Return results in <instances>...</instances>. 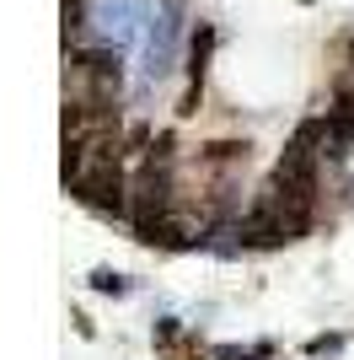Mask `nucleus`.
I'll use <instances>...</instances> for the list:
<instances>
[{"instance_id":"obj_1","label":"nucleus","mask_w":354,"mask_h":360,"mask_svg":"<svg viewBox=\"0 0 354 360\" xmlns=\"http://www.w3.org/2000/svg\"><path fill=\"white\" fill-rule=\"evenodd\" d=\"M166 210H172V135L156 140V146L140 156L134 178H129V226H134V237L145 242L150 231L166 221Z\"/></svg>"},{"instance_id":"obj_2","label":"nucleus","mask_w":354,"mask_h":360,"mask_svg":"<svg viewBox=\"0 0 354 360\" xmlns=\"http://www.w3.org/2000/svg\"><path fill=\"white\" fill-rule=\"evenodd\" d=\"M183 345H188V333L177 328L172 317H162V323H156V349H162V355H172V360H183Z\"/></svg>"},{"instance_id":"obj_3","label":"nucleus","mask_w":354,"mask_h":360,"mask_svg":"<svg viewBox=\"0 0 354 360\" xmlns=\"http://www.w3.org/2000/svg\"><path fill=\"white\" fill-rule=\"evenodd\" d=\"M91 290H97V296H124L129 280H124L118 269H91Z\"/></svg>"},{"instance_id":"obj_4","label":"nucleus","mask_w":354,"mask_h":360,"mask_svg":"<svg viewBox=\"0 0 354 360\" xmlns=\"http://www.w3.org/2000/svg\"><path fill=\"white\" fill-rule=\"evenodd\" d=\"M209 355H215V360H268L274 349H268V345H252V349H236V345H215Z\"/></svg>"},{"instance_id":"obj_5","label":"nucleus","mask_w":354,"mask_h":360,"mask_svg":"<svg viewBox=\"0 0 354 360\" xmlns=\"http://www.w3.org/2000/svg\"><path fill=\"white\" fill-rule=\"evenodd\" d=\"M339 349H343V339H339V333H322V339H311V345H306V355H317V360H322V355H339Z\"/></svg>"},{"instance_id":"obj_6","label":"nucleus","mask_w":354,"mask_h":360,"mask_svg":"<svg viewBox=\"0 0 354 360\" xmlns=\"http://www.w3.org/2000/svg\"><path fill=\"white\" fill-rule=\"evenodd\" d=\"M81 27V0H65V38Z\"/></svg>"},{"instance_id":"obj_7","label":"nucleus","mask_w":354,"mask_h":360,"mask_svg":"<svg viewBox=\"0 0 354 360\" xmlns=\"http://www.w3.org/2000/svg\"><path fill=\"white\" fill-rule=\"evenodd\" d=\"M349 60H354V44H349Z\"/></svg>"}]
</instances>
